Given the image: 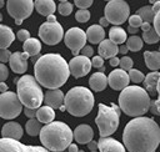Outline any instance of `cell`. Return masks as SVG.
Masks as SVG:
<instances>
[{"instance_id": "1", "label": "cell", "mask_w": 160, "mask_h": 152, "mask_svg": "<svg viewBox=\"0 0 160 152\" xmlns=\"http://www.w3.org/2000/svg\"><path fill=\"white\" fill-rule=\"evenodd\" d=\"M122 141L129 152H155L160 143V127L150 117H135L126 123Z\"/></svg>"}, {"instance_id": "2", "label": "cell", "mask_w": 160, "mask_h": 152, "mask_svg": "<svg viewBox=\"0 0 160 152\" xmlns=\"http://www.w3.org/2000/svg\"><path fill=\"white\" fill-rule=\"evenodd\" d=\"M34 72L41 86L49 90H58L69 78L70 67L59 54H45L35 62Z\"/></svg>"}, {"instance_id": "3", "label": "cell", "mask_w": 160, "mask_h": 152, "mask_svg": "<svg viewBox=\"0 0 160 152\" xmlns=\"http://www.w3.org/2000/svg\"><path fill=\"white\" fill-rule=\"evenodd\" d=\"M74 140V132L70 127L60 121L45 125L40 132V141L45 148L52 152L65 151Z\"/></svg>"}, {"instance_id": "4", "label": "cell", "mask_w": 160, "mask_h": 152, "mask_svg": "<svg viewBox=\"0 0 160 152\" xmlns=\"http://www.w3.org/2000/svg\"><path fill=\"white\" fill-rule=\"evenodd\" d=\"M150 97L145 88L140 86H128L120 92L119 107L131 117H141L150 110Z\"/></svg>"}, {"instance_id": "5", "label": "cell", "mask_w": 160, "mask_h": 152, "mask_svg": "<svg viewBox=\"0 0 160 152\" xmlns=\"http://www.w3.org/2000/svg\"><path fill=\"white\" fill-rule=\"evenodd\" d=\"M64 105L70 115L82 117L91 112L94 107V95L84 86H75L65 95Z\"/></svg>"}, {"instance_id": "6", "label": "cell", "mask_w": 160, "mask_h": 152, "mask_svg": "<svg viewBox=\"0 0 160 152\" xmlns=\"http://www.w3.org/2000/svg\"><path fill=\"white\" fill-rule=\"evenodd\" d=\"M16 80V93L21 103L28 108L38 110L41 107L44 101V93L41 91L40 83L31 75H24Z\"/></svg>"}, {"instance_id": "7", "label": "cell", "mask_w": 160, "mask_h": 152, "mask_svg": "<svg viewBox=\"0 0 160 152\" xmlns=\"http://www.w3.org/2000/svg\"><path fill=\"white\" fill-rule=\"evenodd\" d=\"M120 121V107L115 103L106 106L104 103L99 105L98 115L95 118V123L99 128L100 137H109L112 135L119 126Z\"/></svg>"}, {"instance_id": "8", "label": "cell", "mask_w": 160, "mask_h": 152, "mask_svg": "<svg viewBox=\"0 0 160 152\" xmlns=\"http://www.w3.org/2000/svg\"><path fill=\"white\" fill-rule=\"evenodd\" d=\"M22 103L18 93L8 91L0 95V116L4 120H12L20 115L22 111Z\"/></svg>"}, {"instance_id": "9", "label": "cell", "mask_w": 160, "mask_h": 152, "mask_svg": "<svg viewBox=\"0 0 160 152\" xmlns=\"http://www.w3.org/2000/svg\"><path fill=\"white\" fill-rule=\"evenodd\" d=\"M105 17L109 22L116 25L124 24L129 20L130 7L126 1L124 0H111L105 5Z\"/></svg>"}, {"instance_id": "10", "label": "cell", "mask_w": 160, "mask_h": 152, "mask_svg": "<svg viewBox=\"0 0 160 152\" xmlns=\"http://www.w3.org/2000/svg\"><path fill=\"white\" fill-rule=\"evenodd\" d=\"M35 9V4L31 0H8L6 10L8 14L14 17L15 24L20 25L24 19L29 17Z\"/></svg>"}, {"instance_id": "11", "label": "cell", "mask_w": 160, "mask_h": 152, "mask_svg": "<svg viewBox=\"0 0 160 152\" xmlns=\"http://www.w3.org/2000/svg\"><path fill=\"white\" fill-rule=\"evenodd\" d=\"M39 36L46 45H56L59 44L64 35V29L60 22H44L39 27Z\"/></svg>"}, {"instance_id": "12", "label": "cell", "mask_w": 160, "mask_h": 152, "mask_svg": "<svg viewBox=\"0 0 160 152\" xmlns=\"http://www.w3.org/2000/svg\"><path fill=\"white\" fill-rule=\"evenodd\" d=\"M88 37H86V32L80 29V27H71L66 31L65 36H64V41L65 45L72 51L74 56H79L80 50H82L86 45Z\"/></svg>"}, {"instance_id": "13", "label": "cell", "mask_w": 160, "mask_h": 152, "mask_svg": "<svg viewBox=\"0 0 160 152\" xmlns=\"http://www.w3.org/2000/svg\"><path fill=\"white\" fill-rule=\"evenodd\" d=\"M0 152H50V151L41 146L24 145L18 140L1 138L0 140Z\"/></svg>"}, {"instance_id": "14", "label": "cell", "mask_w": 160, "mask_h": 152, "mask_svg": "<svg viewBox=\"0 0 160 152\" xmlns=\"http://www.w3.org/2000/svg\"><path fill=\"white\" fill-rule=\"evenodd\" d=\"M91 66H92L91 60L89 57H86V56H82V55L74 56L70 60V64H69L70 74L75 78H79V77H82V76L88 75L90 69H91Z\"/></svg>"}, {"instance_id": "15", "label": "cell", "mask_w": 160, "mask_h": 152, "mask_svg": "<svg viewBox=\"0 0 160 152\" xmlns=\"http://www.w3.org/2000/svg\"><path fill=\"white\" fill-rule=\"evenodd\" d=\"M108 81H109V85L112 90H121L122 91L129 86L130 76H129V72H126L125 70L115 69L108 76Z\"/></svg>"}, {"instance_id": "16", "label": "cell", "mask_w": 160, "mask_h": 152, "mask_svg": "<svg viewBox=\"0 0 160 152\" xmlns=\"http://www.w3.org/2000/svg\"><path fill=\"white\" fill-rule=\"evenodd\" d=\"M29 57L30 56L26 52H20V51L14 52L9 60L10 69L15 74H24L28 70V59Z\"/></svg>"}, {"instance_id": "17", "label": "cell", "mask_w": 160, "mask_h": 152, "mask_svg": "<svg viewBox=\"0 0 160 152\" xmlns=\"http://www.w3.org/2000/svg\"><path fill=\"white\" fill-rule=\"evenodd\" d=\"M98 143L100 152H126L125 146L111 137H100Z\"/></svg>"}, {"instance_id": "18", "label": "cell", "mask_w": 160, "mask_h": 152, "mask_svg": "<svg viewBox=\"0 0 160 152\" xmlns=\"http://www.w3.org/2000/svg\"><path fill=\"white\" fill-rule=\"evenodd\" d=\"M94 138V131L89 125H79L74 130V140L80 145H88Z\"/></svg>"}, {"instance_id": "19", "label": "cell", "mask_w": 160, "mask_h": 152, "mask_svg": "<svg viewBox=\"0 0 160 152\" xmlns=\"http://www.w3.org/2000/svg\"><path fill=\"white\" fill-rule=\"evenodd\" d=\"M44 102L45 106H50L52 108H60L64 106L65 102V96L61 90H48L45 96H44Z\"/></svg>"}, {"instance_id": "20", "label": "cell", "mask_w": 160, "mask_h": 152, "mask_svg": "<svg viewBox=\"0 0 160 152\" xmlns=\"http://www.w3.org/2000/svg\"><path fill=\"white\" fill-rule=\"evenodd\" d=\"M22 132L24 131H22V127H21L20 123L10 121V122H8L2 126L1 136H2V138H12V140L19 141L22 136Z\"/></svg>"}, {"instance_id": "21", "label": "cell", "mask_w": 160, "mask_h": 152, "mask_svg": "<svg viewBox=\"0 0 160 152\" xmlns=\"http://www.w3.org/2000/svg\"><path fill=\"white\" fill-rule=\"evenodd\" d=\"M99 55L104 59H111V57H115L116 54L119 52V46L116 44H114L110 39L109 40H104L100 45H99Z\"/></svg>"}, {"instance_id": "22", "label": "cell", "mask_w": 160, "mask_h": 152, "mask_svg": "<svg viewBox=\"0 0 160 152\" xmlns=\"http://www.w3.org/2000/svg\"><path fill=\"white\" fill-rule=\"evenodd\" d=\"M108 83H109L108 76L104 72H95V74H92L90 76V80H89L90 88L96 91V92H100V91L105 90Z\"/></svg>"}, {"instance_id": "23", "label": "cell", "mask_w": 160, "mask_h": 152, "mask_svg": "<svg viewBox=\"0 0 160 152\" xmlns=\"http://www.w3.org/2000/svg\"><path fill=\"white\" fill-rule=\"evenodd\" d=\"M86 37L91 44H101L105 40V31L104 27L100 25H91L86 30Z\"/></svg>"}, {"instance_id": "24", "label": "cell", "mask_w": 160, "mask_h": 152, "mask_svg": "<svg viewBox=\"0 0 160 152\" xmlns=\"http://www.w3.org/2000/svg\"><path fill=\"white\" fill-rule=\"evenodd\" d=\"M34 4H35V10L40 15L46 17L54 15V11L56 10V5L52 0H36Z\"/></svg>"}, {"instance_id": "25", "label": "cell", "mask_w": 160, "mask_h": 152, "mask_svg": "<svg viewBox=\"0 0 160 152\" xmlns=\"http://www.w3.org/2000/svg\"><path fill=\"white\" fill-rule=\"evenodd\" d=\"M159 78H160V72H158V71L149 72V74L145 76V80H144V88L148 91V93L154 95V93L158 92Z\"/></svg>"}, {"instance_id": "26", "label": "cell", "mask_w": 160, "mask_h": 152, "mask_svg": "<svg viewBox=\"0 0 160 152\" xmlns=\"http://www.w3.org/2000/svg\"><path fill=\"white\" fill-rule=\"evenodd\" d=\"M54 118H55V112H54L52 107H50V106H41L40 108H38L36 120L40 123L49 125V123L54 122Z\"/></svg>"}, {"instance_id": "27", "label": "cell", "mask_w": 160, "mask_h": 152, "mask_svg": "<svg viewBox=\"0 0 160 152\" xmlns=\"http://www.w3.org/2000/svg\"><path fill=\"white\" fill-rule=\"evenodd\" d=\"M14 40H15V35L12 30L6 25H0V47L8 49Z\"/></svg>"}, {"instance_id": "28", "label": "cell", "mask_w": 160, "mask_h": 152, "mask_svg": "<svg viewBox=\"0 0 160 152\" xmlns=\"http://www.w3.org/2000/svg\"><path fill=\"white\" fill-rule=\"evenodd\" d=\"M144 60L150 70H159L160 69V52L159 51H145L144 52Z\"/></svg>"}, {"instance_id": "29", "label": "cell", "mask_w": 160, "mask_h": 152, "mask_svg": "<svg viewBox=\"0 0 160 152\" xmlns=\"http://www.w3.org/2000/svg\"><path fill=\"white\" fill-rule=\"evenodd\" d=\"M22 49H24V52H26L30 57H32V56H36L41 51V42H40V40L31 37L24 42Z\"/></svg>"}, {"instance_id": "30", "label": "cell", "mask_w": 160, "mask_h": 152, "mask_svg": "<svg viewBox=\"0 0 160 152\" xmlns=\"http://www.w3.org/2000/svg\"><path fill=\"white\" fill-rule=\"evenodd\" d=\"M109 39L116 44V45H121L122 42L128 41V37H126V31L119 26H112L109 31Z\"/></svg>"}, {"instance_id": "31", "label": "cell", "mask_w": 160, "mask_h": 152, "mask_svg": "<svg viewBox=\"0 0 160 152\" xmlns=\"http://www.w3.org/2000/svg\"><path fill=\"white\" fill-rule=\"evenodd\" d=\"M25 130L29 136H38V135H40L42 127L36 118H29L25 125Z\"/></svg>"}, {"instance_id": "32", "label": "cell", "mask_w": 160, "mask_h": 152, "mask_svg": "<svg viewBox=\"0 0 160 152\" xmlns=\"http://www.w3.org/2000/svg\"><path fill=\"white\" fill-rule=\"evenodd\" d=\"M136 14L139 15V16H141V19L144 20V22H149V24H151V22H154V19H155V12H154V10H152V6H142V7H140L138 11H136Z\"/></svg>"}, {"instance_id": "33", "label": "cell", "mask_w": 160, "mask_h": 152, "mask_svg": "<svg viewBox=\"0 0 160 152\" xmlns=\"http://www.w3.org/2000/svg\"><path fill=\"white\" fill-rule=\"evenodd\" d=\"M142 44H144L142 37H139V36H136V35L130 36V37L128 39V41H126L128 49H129L130 51H134V52L139 51V50L142 47Z\"/></svg>"}, {"instance_id": "34", "label": "cell", "mask_w": 160, "mask_h": 152, "mask_svg": "<svg viewBox=\"0 0 160 152\" xmlns=\"http://www.w3.org/2000/svg\"><path fill=\"white\" fill-rule=\"evenodd\" d=\"M142 40L146 44H156L160 40V36H159V34L156 32L155 29H150L149 31L142 32Z\"/></svg>"}, {"instance_id": "35", "label": "cell", "mask_w": 160, "mask_h": 152, "mask_svg": "<svg viewBox=\"0 0 160 152\" xmlns=\"http://www.w3.org/2000/svg\"><path fill=\"white\" fill-rule=\"evenodd\" d=\"M58 11L60 12V15L68 16V15H70L71 11H72V4L69 2V1H66V0H62V1H60L59 5H58Z\"/></svg>"}, {"instance_id": "36", "label": "cell", "mask_w": 160, "mask_h": 152, "mask_svg": "<svg viewBox=\"0 0 160 152\" xmlns=\"http://www.w3.org/2000/svg\"><path fill=\"white\" fill-rule=\"evenodd\" d=\"M150 111H151V113L160 116V78H159V83H158V100L151 101Z\"/></svg>"}, {"instance_id": "37", "label": "cell", "mask_w": 160, "mask_h": 152, "mask_svg": "<svg viewBox=\"0 0 160 152\" xmlns=\"http://www.w3.org/2000/svg\"><path fill=\"white\" fill-rule=\"evenodd\" d=\"M129 76H130V80L135 83H140V82H144L145 80V76L144 74L140 71V70H136V69H131L129 71Z\"/></svg>"}, {"instance_id": "38", "label": "cell", "mask_w": 160, "mask_h": 152, "mask_svg": "<svg viewBox=\"0 0 160 152\" xmlns=\"http://www.w3.org/2000/svg\"><path fill=\"white\" fill-rule=\"evenodd\" d=\"M75 19L79 22H86L90 19V11L88 9H79L75 14Z\"/></svg>"}, {"instance_id": "39", "label": "cell", "mask_w": 160, "mask_h": 152, "mask_svg": "<svg viewBox=\"0 0 160 152\" xmlns=\"http://www.w3.org/2000/svg\"><path fill=\"white\" fill-rule=\"evenodd\" d=\"M142 24H144V20H142L141 16H139L138 14L131 15V16L129 17V26H131V27L138 29V27H141Z\"/></svg>"}, {"instance_id": "40", "label": "cell", "mask_w": 160, "mask_h": 152, "mask_svg": "<svg viewBox=\"0 0 160 152\" xmlns=\"http://www.w3.org/2000/svg\"><path fill=\"white\" fill-rule=\"evenodd\" d=\"M132 59L131 57H128V56H124L122 59H120V67L122 69V70H128V71H130L131 69H132Z\"/></svg>"}, {"instance_id": "41", "label": "cell", "mask_w": 160, "mask_h": 152, "mask_svg": "<svg viewBox=\"0 0 160 152\" xmlns=\"http://www.w3.org/2000/svg\"><path fill=\"white\" fill-rule=\"evenodd\" d=\"M16 37L20 40V41H28L29 39H31L30 37V32L28 31V30H25V29H22V30H19L18 31V34H16Z\"/></svg>"}, {"instance_id": "42", "label": "cell", "mask_w": 160, "mask_h": 152, "mask_svg": "<svg viewBox=\"0 0 160 152\" xmlns=\"http://www.w3.org/2000/svg\"><path fill=\"white\" fill-rule=\"evenodd\" d=\"M11 55L12 54H10V51L8 49H1L0 50V61H1V64L8 62L10 60V57H11Z\"/></svg>"}, {"instance_id": "43", "label": "cell", "mask_w": 160, "mask_h": 152, "mask_svg": "<svg viewBox=\"0 0 160 152\" xmlns=\"http://www.w3.org/2000/svg\"><path fill=\"white\" fill-rule=\"evenodd\" d=\"M91 64H92L94 67H96V69H101V67H104V57H101L100 55L94 56L92 60H91Z\"/></svg>"}, {"instance_id": "44", "label": "cell", "mask_w": 160, "mask_h": 152, "mask_svg": "<svg viewBox=\"0 0 160 152\" xmlns=\"http://www.w3.org/2000/svg\"><path fill=\"white\" fill-rule=\"evenodd\" d=\"M75 5L79 9H88L92 5V0H75Z\"/></svg>"}, {"instance_id": "45", "label": "cell", "mask_w": 160, "mask_h": 152, "mask_svg": "<svg viewBox=\"0 0 160 152\" xmlns=\"http://www.w3.org/2000/svg\"><path fill=\"white\" fill-rule=\"evenodd\" d=\"M9 76V70L8 67L5 66V64H1L0 65V78H1V82H4Z\"/></svg>"}, {"instance_id": "46", "label": "cell", "mask_w": 160, "mask_h": 152, "mask_svg": "<svg viewBox=\"0 0 160 152\" xmlns=\"http://www.w3.org/2000/svg\"><path fill=\"white\" fill-rule=\"evenodd\" d=\"M154 29L156 30V32L160 36V10L155 14V19H154Z\"/></svg>"}, {"instance_id": "47", "label": "cell", "mask_w": 160, "mask_h": 152, "mask_svg": "<svg viewBox=\"0 0 160 152\" xmlns=\"http://www.w3.org/2000/svg\"><path fill=\"white\" fill-rule=\"evenodd\" d=\"M36 112L38 110H34V108H28V107L24 108V113L29 118H36Z\"/></svg>"}, {"instance_id": "48", "label": "cell", "mask_w": 160, "mask_h": 152, "mask_svg": "<svg viewBox=\"0 0 160 152\" xmlns=\"http://www.w3.org/2000/svg\"><path fill=\"white\" fill-rule=\"evenodd\" d=\"M92 54H94V50H92V47L89 46V45H86V46L81 50V55H82V56H86V57H89V59H90V56H92Z\"/></svg>"}, {"instance_id": "49", "label": "cell", "mask_w": 160, "mask_h": 152, "mask_svg": "<svg viewBox=\"0 0 160 152\" xmlns=\"http://www.w3.org/2000/svg\"><path fill=\"white\" fill-rule=\"evenodd\" d=\"M88 150H90V152L91 151H98L99 150V143L95 142V141H91L90 143H88Z\"/></svg>"}, {"instance_id": "50", "label": "cell", "mask_w": 160, "mask_h": 152, "mask_svg": "<svg viewBox=\"0 0 160 152\" xmlns=\"http://www.w3.org/2000/svg\"><path fill=\"white\" fill-rule=\"evenodd\" d=\"M109 64H110L112 67H116L118 65H120V59H118L116 56H115V57H111V59L109 60Z\"/></svg>"}, {"instance_id": "51", "label": "cell", "mask_w": 160, "mask_h": 152, "mask_svg": "<svg viewBox=\"0 0 160 152\" xmlns=\"http://www.w3.org/2000/svg\"><path fill=\"white\" fill-rule=\"evenodd\" d=\"M109 24H110V22L108 21V19H106L105 16H104V17H100V19H99V25H100V26H102V27H106V26H108Z\"/></svg>"}, {"instance_id": "52", "label": "cell", "mask_w": 160, "mask_h": 152, "mask_svg": "<svg viewBox=\"0 0 160 152\" xmlns=\"http://www.w3.org/2000/svg\"><path fill=\"white\" fill-rule=\"evenodd\" d=\"M140 29L142 30V32H145V31H149V30L152 29V27H151V24H149V22H144V24L141 25Z\"/></svg>"}, {"instance_id": "53", "label": "cell", "mask_w": 160, "mask_h": 152, "mask_svg": "<svg viewBox=\"0 0 160 152\" xmlns=\"http://www.w3.org/2000/svg\"><path fill=\"white\" fill-rule=\"evenodd\" d=\"M69 152H79V148H78V146L76 145H74V143H71L68 148H66Z\"/></svg>"}, {"instance_id": "54", "label": "cell", "mask_w": 160, "mask_h": 152, "mask_svg": "<svg viewBox=\"0 0 160 152\" xmlns=\"http://www.w3.org/2000/svg\"><path fill=\"white\" fill-rule=\"evenodd\" d=\"M128 51H129V49H128V46H126V45H120V46H119V52H121V54H124V55H125Z\"/></svg>"}, {"instance_id": "55", "label": "cell", "mask_w": 160, "mask_h": 152, "mask_svg": "<svg viewBox=\"0 0 160 152\" xmlns=\"http://www.w3.org/2000/svg\"><path fill=\"white\" fill-rule=\"evenodd\" d=\"M0 92L1 93H6L8 92V86H6L5 82H1V85H0Z\"/></svg>"}, {"instance_id": "56", "label": "cell", "mask_w": 160, "mask_h": 152, "mask_svg": "<svg viewBox=\"0 0 160 152\" xmlns=\"http://www.w3.org/2000/svg\"><path fill=\"white\" fill-rule=\"evenodd\" d=\"M152 10H154V12H155V14L160 10V1H155V4L152 5Z\"/></svg>"}, {"instance_id": "57", "label": "cell", "mask_w": 160, "mask_h": 152, "mask_svg": "<svg viewBox=\"0 0 160 152\" xmlns=\"http://www.w3.org/2000/svg\"><path fill=\"white\" fill-rule=\"evenodd\" d=\"M58 20H56V17L54 16V15H50V16H48V22H56Z\"/></svg>"}, {"instance_id": "58", "label": "cell", "mask_w": 160, "mask_h": 152, "mask_svg": "<svg viewBox=\"0 0 160 152\" xmlns=\"http://www.w3.org/2000/svg\"><path fill=\"white\" fill-rule=\"evenodd\" d=\"M128 31H129L130 34H136V32H138V29H135V27H131V26H129V27H128Z\"/></svg>"}, {"instance_id": "59", "label": "cell", "mask_w": 160, "mask_h": 152, "mask_svg": "<svg viewBox=\"0 0 160 152\" xmlns=\"http://www.w3.org/2000/svg\"><path fill=\"white\" fill-rule=\"evenodd\" d=\"M62 152H69V151H68V150H65V151H62Z\"/></svg>"}, {"instance_id": "60", "label": "cell", "mask_w": 160, "mask_h": 152, "mask_svg": "<svg viewBox=\"0 0 160 152\" xmlns=\"http://www.w3.org/2000/svg\"><path fill=\"white\" fill-rule=\"evenodd\" d=\"M79 152H84V151H82V150H79Z\"/></svg>"}, {"instance_id": "61", "label": "cell", "mask_w": 160, "mask_h": 152, "mask_svg": "<svg viewBox=\"0 0 160 152\" xmlns=\"http://www.w3.org/2000/svg\"><path fill=\"white\" fill-rule=\"evenodd\" d=\"M91 152H98V151H91Z\"/></svg>"}, {"instance_id": "62", "label": "cell", "mask_w": 160, "mask_h": 152, "mask_svg": "<svg viewBox=\"0 0 160 152\" xmlns=\"http://www.w3.org/2000/svg\"><path fill=\"white\" fill-rule=\"evenodd\" d=\"M159 52H160V46H159Z\"/></svg>"}]
</instances>
